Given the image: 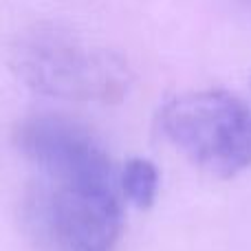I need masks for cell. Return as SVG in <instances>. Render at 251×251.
I'll return each instance as SVG.
<instances>
[{"instance_id": "cell-1", "label": "cell", "mask_w": 251, "mask_h": 251, "mask_svg": "<svg viewBox=\"0 0 251 251\" xmlns=\"http://www.w3.org/2000/svg\"><path fill=\"white\" fill-rule=\"evenodd\" d=\"M9 66L38 95L73 104H119L134 75L119 53L57 26H35L13 40Z\"/></svg>"}, {"instance_id": "cell-2", "label": "cell", "mask_w": 251, "mask_h": 251, "mask_svg": "<svg viewBox=\"0 0 251 251\" xmlns=\"http://www.w3.org/2000/svg\"><path fill=\"white\" fill-rule=\"evenodd\" d=\"M124 207L117 187L33 174L20 194L18 221L33 251H119Z\"/></svg>"}, {"instance_id": "cell-3", "label": "cell", "mask_w": 251, "mask_h": 251, "mask_svg": "<svg viewBox=\"0 0 251 251\" xmlns=\"http://www.w3.org/2000/svg\"><path fill=\"white\" fill-rule=\"evenodd\" d=\"M165 143L214 178L251 170V104L225 88L176 93L156 110Z\"/></svg>"}, {"instance_id": "cell-4", "label": "cell", "mask_w": 251, "mask_h": 251, "mask_svg": "<svg viewBox=\"0 0 251 251\" xmlns=\"http://www.w3.org/2000/svg\"><path fill=\"white\" fill-rule=\"evenodd\" d=\"M13 146L38 176L117 187V163L108 148L86 124L69 115L35 113L20 119Z\"/></svg>"}, {"instance_id": "cell-5", "label": "cell", "mask_w": 251, "mask_h": 251, "mask_svg": "<svg viewBox=\"0 0 251 251\" xmlns=\"http://www.w3.org/2000/svg\"><path fill=\"white\" fill-rule=\"evenodd\" d=\"M117 187L126 205L148 209L161 192V172L148 156H130L117 165Z\"/></svg>"}]
</instances>
